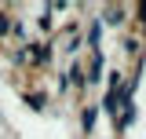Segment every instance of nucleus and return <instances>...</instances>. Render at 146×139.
I'll return each instance as SVG.
<instances>
[{
	"label": "nucleus",
	"instance_id": "nucleus-1",
	"mask_svg": "<svg viewBox=\"0 0 146 139\" xmlns=\"http://www.w3.org/2000/svg\"><path fill=\"white\" fill-rule=\"evenodd\" d=\"M80 124H84V128H91V124H95V110H84V117H80Z\"/></svg>",
	"mask_w": 146,
	"mask_h": 139
}]
</instances>
